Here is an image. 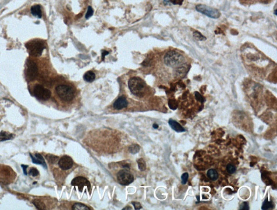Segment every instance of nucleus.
<instances>
[{
    "mask_svg": "<svg viewBox=\"0 0 277 210\" xmlns=\"http://www.w3.org/2000/svg\"><path fill=\"white\" fill-rule=\"evenodd\" d=\"M185 58L181 54L175 51H169L164 57L165 64L172 68H178L184 64Z\"/></svg>",
    "mask_w": 277,
    "mask_h": 210,
    "instance_id": "nucleus-1",
    "label": "nucleus"
},
{
    "mask_svg": "<svg viewBox=\"0 0 277 210\" xmlns=\"http://www.w3.org/2000/svg\"><path fill=\"white\" fill-rule=\"evenodd\" d=\"M168 105L171 109H175L177 107V104L176 103L175 100H170L168 102Z\"/></svg>",
    "mask_w": 277,
    "mask_h": 210,
    "instance_id": "nucleus-31",
    "label": "nucleus"
},
{
    "mask_svg": "<svg viewBox=\"0 0 277 210\" xmlns=\"http://www.w3.org/2000/svg\"><path fill=\"white\" fill-rule=\"evenodd\" d=\"M84 78L87 82H92L95 78V75L92 71H88L85 73Z\"/></svg>",
    "mask_w": 277,
    "mask_h": 210,
    "instance_id": "nucleus-20",
    "label": "nucleus"
},
{
    "mask_svg": "<svg viewBox=\"0 0 277 210\" xmlns=\"http://www.w3.org/2000/svg\"><path fill=\"white\" fill-rule=\"evenodd\" d=\"M242 2H251V1H252L253 0H242Z\"/></svg>",
    "mask_w": 277,
    "mask_h": 210,
    "instance_id": "nucleus-39",
    "label": "nucleus"
},
{
    "mask_svg": "<svg viewBox=\"0 0 277 210\" xmlns=\"http://www.w3.org/2000/svg\"><path fill=\"white\" fill-rule=\"evenodd\" d=\"M33 94L36 98L41 100H47L49 99L52 94L49 90L40 84L35 86L33 89Z\"/></svg>",
    "mask_w": 277,
    "mask_h": 210,
    "instance_id": "nucleus-7",
    "label": "nucleus"
},
{
    "mask_svg": "<svg viewBox=\"0 0 277 210\" xmlns=\"http://www.w3.org/2000/svg\"><path fill=\"white\" fill-rule=\"evenodd\" d=\"M195 96H196V99H197L198 100L200 101V102L203 103L204 101H205V98H204V97H203L202 96L200 95L199 92H195Z\"/></svg>",
    "mask_w": 277,
    "mask_h": 210,
    "instance_id": "nucleus-33",
    "label": "nucleus"
},
{
    "mask_svg": "<svg viewBox=\"0 0 277 210\" xmlns=\"http://www.w3.org/2000/svg\"><path fill=\"white\" fill-rule=\"evenodd\" d=\"M31 12L33 15L38 17V18H41L42 17V11L41 9V7L39 5H35L31 8Z\"/></svg>",
    "mask_w": 277,
    "mask_h": 210,
    "instance_id": "nucleus-16",
    "label": "nucleus"
},
{
    "mask_svg": "<svg viewBox=\"0 0 277 210\" xmlns=\"http://www.w3.org/2000/svg\"><path fill=\"white\" fill-rule=\"evenodd\" d=\"M128 87L132 92L135 95H142L145 88V83L144 81L138 77H133L128 82Z\"/></svg>",
    "mask_w": 277,
    "mask_h": 210,
    "instance_id": "nucleus-2",
    "label": "nucleus"
},
{
    "mask_svg": "<svg viewBox=\"0 0 277 210\" xmlns=\"http://www.w3.org/2000/svg\"><path fill=\"white\" fill-rule=\"evenodd\" d=\"M21 167L23 168V173L24 175H27V168L28 166V165H22Z\"/></svg>",
    "mask_w": 277,
    "mask_h": 210,
    "instance_id": "nucleus-36",
    "label": "nucleus"
},
{
    "mask_svg": "<svg viewBox=\"0 0 277 210\" xmlns=\"http://www.w3.org/2000/svg\"><path fill=\"white\" fill-rule=\"evenodd\" d=\"M153 127L154 128V129H158L159 126H158V125H157V124H153Z\"/></svg>",
    "mask_w": 277,
    "mask_h": 210,
    "instance_id": "nucleus-38",
    "label": "nucleus"
},
{
    "mask_svg": "<svg viewBox=\"0 0 277 210\" xmlns=\"http://www.w3.org/2000/svg\"><path fill=\"white\" fill-rule=\"evenodd\" d=\"M29 175L33 177H36L39 175V171L37 170V168H32L30 169L29 171Z\"/></svg>",
    "mask_w": 277,
    "mask_h": 210,
    "instance_id": "nucleus-29",
    "label": "nucleus"
},
{
    "mask_svg": "<svg viewBox=\"0 0 277 210\" xmlns=\"http://www.w3.org/2000/svg\"><path fill=\"white\" fill-rule=\"evenodd\" d=\"M273 202H269L267 198L265 199L264 202H263L262 206V210H268L269 209H272L273 207Z\"/></svg>",
    "mask_w": 277,
    "mask_h": 210,
    "instance_id": "nucleus-22",
    "label": "nucleus"
},
{
    "mask_svg": "<svg viewBox=\"0 0 277 210\" xmlns=\"http://www.w3.org/2000/svg\"><path fill=\"white\" fill-rule=\"evenodd\" d=\"M58 165L60 168L63 170H69L72 168L73 165V161L70 157L64 156L61 157L58 161Z\"/></svg>",
    "mask_w": 277,
    "mask_h": 210,
    "instance_id": "nucleus-11",
    "label": "nucleus"
},
{
    "mask_svg": "<svg viewBox=\"0 0 277 210\" xmlns=\"http://www.w3.org/2000/svg\"><path fill=\"white\" fill-rule=\"evenodd\" d=\"M117 179L121 185H128L133 182L134 177L131 173L126 170H122L118 173Z\"/></svg>",
    "mask_w": 277,
    "mask_h": 210,
    "instance_id": "nucleus-8",
    "label": "nucleus"
},
{
    "mask_svg": "<svg viewBox=\"0 0 277 210\" xmlns=\"http://www.w3.org/2000/svg\"><path fill=\"white\" fill-rule=\"evenodd\" d=\"M108 54H109V53H108V51H106V50H103V51H102V61H104L105 56L107 55H108Z\"/></svg>",
    "mask_w": 277,
    "mask_h": 210,
    "instance_id": "nucleus-37",
    "label": "nucleus"
},
{
    "mask_svg": "<svg viewBox=\"0 0 277 210\" xmlns=\"http://www.w3.org/2000/svg\"><path fill=\"white\" fill-rule=\"evenodd\" d=\"M140 149V146L137 144H133L129 147V151L133 154H135L138 152Z\"/></svg>",
    "mask_w": 277,
    "mask_h": 210,
    "instance_id": "nucleus-24",
    "label": "nucleus"
},
{
    "mask_svg": "<svg viewBox=\"0 0 277 210\" xmlns=\"http://www.w3.org/2000/svg\"><path fill=\"white\" fill-rule=\"evenodd\" d=\"M193 36L196 39L198 40H200V41H204V40H206V38L204 36H203L200 33L197 31H194L193 33Z\"/></svg>",
    "mask_w": 277,
    "mask_h": 210,
    "instance_id": "nucleus-27",
    "label": "nucleus"
},
{
    "mask_svg": "<svg viewBox=\"0 0 277 210\" xmlns=\"http://www.w3.org/2000/svg\"><path fill=\"white\" fill-rule=\"evenodd\" d=\"M46 159L47 161H49L51 164H54L55 163L58 159V157L57 156H55L54 155H47Z\"/></svg>",
    "mask_w": 277,
    "mask_h": 210,
    "instance_id": "nucleus-26",
    "label": "nucleus"
},
{
    "mask_svg": "<svg viewBox=\"0 0 277 210\" xmlns=\"http://www.w3.org/2000/svg\"><path fill=\"white\" fill-rule=\"evenodd\" d=\"M189 174L187 172H185L182 175L181 177L182 184L184 185V184H186L187 180H188V179H189Z\"/></svg>",
    "mask_w": 277,
    "mask_h": 210,
    "instance_id": "nucleus-30",
    "label": "nucleus"
},
{
    "mask_svg": "<svg viewBox=\"0 0 277 210\" xmlns=\"http://www.w3.org/2000/svg\"><path fill=\"white\" fill-rule=\"evenodd\" d=\"M132 204L134 205L135 210H139L142 208L141 204L138 202H132Z\"/></svg>",
    "mask_w": 277,
    "mask_h": 210,
    "instance_id": "nucleus-35",
    "label": "nucleus"
},
{
    "mask_svg": "<svg viewBox=\"0 0 277 210\" xmlns=\"http://www.w3.org/2000/svg\"><path fill=\"white\" fill-rule=\"evenodd\" d=\"M137 162H138V168H139L140 170H141V171H143L146 170V165L145 161L143 159H142V158L139 159L137 161Z\"/></svg>",
    "mask_w": 277,
    "mask_h": 210,
    "instance_id": "nucleus-25",
    "label": "nucleus"
},
{
    "mask_svg": "<svg viewBox=\"0 0 277 210\" xmlns=\"http://www.w3.org/2000/svg\"><path fill=\"white\" fill-rule=\"evenodd\" d=\"M184 0H164V2L166 5H170V4H174V5H181L182 4Z\"/></svg>",
    "mask_w": 277,
    "mask_h": 210,
    "instance_id": "nucleus-23",
    "label": "nucleus"
},
{
    "mask_svg": "<svg viewBox=\"0 0 277 210\" xmlns=\"http://www.w3.org/2000/svg\"><path fill=\"white\" fill-rule=\"evenodd\" d=\"M226 170H227V172L228 173H230L231 174H233V173L235 172L236 170H237V168H235V165L229 164L227 165Z\"/></svg>",
    "mask_w": 277,
    "mask_h": 210,
    "instance_id": "nucleus-28",
    "label": "nucleus"
},
{
    "mask_svg": "<svg viewBox=\"0 0 277 210\" xmlns=\"http://www.w3.org/2000/svg\"><path fill=\"white\" fill-rule=\"evenodd\" d=\"M27 78L31 81L34 80L38 75V67L34 62L30 61L27 63L26 70Z\"/></svg>",
    "mask_w": 277,
    "mask_h": 210,
    "instance_id": "nucleus-9",
    "label": "nucleus"
},
{
    "mask_svg": "<svg viewBox=\"0 0 277 210\" xmlns=\"http://www.w3.org/2000/svg\"><path fill=\"white\" fill-rule=\"evenodd\" d=\"M33 203L38 210H43L46 209V206L45 204V203L43 202L40 199H35L34 200H33Z\"/></svg>",
    "mask_w": 277,
    "mask_h": 210,
    "instance_id": "nucleus-19",
    "label": "nucleus"
},
{
    "mask_svg": "<svg viewBox=\"0 0 277 210\" xmlns=\"http://www.w3.org/2000/svg\"><path fill=\"white\" fill-rule=\"evenodd\" d=\"M31 56L39 57L41 55L45 46L42 42L39 41H33L26 45Z\"/></svg>",
    "mask_w": 277,
    "mask_h": 210,
    "instance_id": "nucleus-4",
    "label": "nucleus"
},
{
    "mask_svg": "<svg viewBox=\"0 0 277 210\" xmlns=\"http://www.w3.org/2000/svg\"><path fill=\"white\" fill-rule=\"evenodd\" d=\"M15 172L7 166H0V181L5 184L10 183L15 178Z\"/></svg>",
    "mask_w": 277,
    "mask_h": 210,
    "instance_id": "nucleus-6",
    "label": "nucleus"
},
{
    "mask_svg": "<svg viewBox=\"0 0 277 210\" xmlns=\"http://www.w3.org/2000/svg\"><path fill=\"white\" fill-rule=\"evenodd\" d=\"M32 162L35 164L42 165L45 168H47V165L45 161L42 156L40 153H36L35 156H33L31 154H29Z\"/></svg>",
    "mask_w": 277,
    "mask_h": 210,
    "instance_id": "nucleus-12",
    "label": "nucleus"
},
{
    "mask_svg": "<svg viewBox=\"0 0 277 210\" xmlns=\"http://www.w3.org/2000/svg\"><path fill=\"white\" fill-rule=\"evenodd\" d=\"M58 96L65 102L71 101L74 97V92L73 89L69 86L65 85H60L55 89Z\"/></svg>",
    "mask_w": 277,
    "mask_h": 210,
    "instance_id": "nucleus-3",
    "label": "nucleus"
},
{
    "mask_svg": "<svg viewBox=\"0 0 277 210\" xmlns=\"http://www.w3.org/2000/svg\"><path fill=\"white\" fill-rule=\"evenodd\" d=\"M187 67H185V65L182 64V65L180 66L179 67L177 68L176 70V75H177V76L184 77L185 76L187 71Z\"/></svg>",
    "mask_w": 277,
    "mask_h": 210,
    "instance_id": "nucleus-18",
    "label": "nucleus"
},
{
    "mask_svg": "<svg viewBox=\"0 0 277 210\" xmlns=\"http://www.w3.org/2000/svg\"><path fill=\"white\" fill-rule=\"evenodd\" d=\"M128 105V102L125 97L123 96L120 97L118 99L116 100L113 104V107L117 110H121L123 108L126 107Z\"/></svg>",
    "mask_w": 277,
    "mask_h": 210,
    "instance_id": "nucleus-13",
    "label": "nucleus"
},
{
    "mask_svg": "<svg viewBox=\"0 0 277 210\" xmlns=\"http://www.w3.org/2000/svg\"><path fill=\"white\" fill-rule=\"evenodd\" d=\"M71 184L73 186H77L79 188V190L82 192L84 186H87L88 190L90 189V184L88 180L83 177H77L72 180Z\"/></svg>",
    "mask_w": 277,
    "mask_h": 210,
    "instance_id": "nucleus-10",
    "label": "nucleus"
},
{
    "mask_svg": "<svg viewBox=\"0 0 277 210\" xmlns=\"http://www.w3.org/2000/svg\"><path fill=\"white\" fill-rule=\"evenodd\" d=\"M93 14V10L91 7H88V10L86 14V19H88L89 17H90Z\"/></svg>",
    "mask_w": 277,
    "mask_h": 210,
    "instance_id": "nucleus-32",
    "label": "nucleus"
},
{
    "mask_svg": "<svg viewBox=\"0 0 277 210\" xmlns=\"http://www.w3.org/2000/svg\"><path fill=\"white\" fill-rule=\"evenodd\" d=\"M14 137L13 134H10L8 132L2 131L0 132V141H6L12 139Z\"/></svg>",
    "mask_w": 277,
    "mask_h": 210,
    "instance_id": "nucleus-15",
    "label": "nucleus"
},
{
    "mask_svg": "<svg viewBox=\"0 0 277 210\" xmlns=\"http://www.w3.org/2000/svg\"><path fill=\"white\" fill-rule=\"evenodd\" d=\"M240 210H249V206L247 202H244L242 204V205L240 206Z\"/></svg>",
    "mask_w": 277,
    "mask_h": 210,
    "instance_id": "nucleus-34",
    "label": "nucleus"
},
{
    "mask_svg": "<svg viewBox=\"0 0 277 210\" xmlns=\"http://www.w3.org/2000/svg\"><path fill=\"white\" fill-rule=\"evenodd\" d=\"M72 209L73 210H90L88 206L85 205L84 204H81V203L75 204L73 206H72Z\"/></svg>",
    "mask_w": 277,
    "mask_h": 210,
    "instance_id": "nucleus-21",
    "label": "nucleus"
},
{
    "mask_svg": "<svg viewBox=\"0 0 277 210\" xmlns=\"http://www.w3.org/2000/svg\"><path fill=\"white\" fill-rule=\"evenodd\" d=\"M207 176L210 180L215 181L218 180L219 175L218 173L216 171L215 169H209L207 172Z\"/></svg>",
    "mask_w": 277,
    "mask_h": 210,
    "instance_id": "nucleus-17",
    "label": "nucleus"
},
{
    "mask_svg": "<svg viewBox=\"0 0 277 210\" xmlns=\"http://www.w3.org/2000/svg\"><path fill=\"white\" fill-rule=\"evenodd\" d=\"M196 8L198 12L212 19H218L221 15V14L218 10L206 5L198 4L196 6Z\"/></svg>",
    "mask_w": 277,
    "mask_h": 210,
    "instance_id": "nucleus-5",
    "label": "nucleus"
},
{
    "mask_svg": "<svg viewBox=\"0 0 277 210\" xmlns=\"http://www.w3.org/2000/svg\"><path fill=\"white\" fill-rule=\"evenodd\" d=\"M168 124H169L170 126L171 127V128L173 130L175 131L176 132H182L186 131L185 128H183L179 123H177L175 121H174L172 119H169Z\"/></svg>",
    "mask_w": 277,
    "mask_h": 210,
    "instance_id": "nucleus-14",
    "label": "nucleus"
},
{
    "mask_svg": "<svg viewBox=\"0 0 277 210\" xmlns=\"http://www.w3.org/2000/svg\"><path fill=\"white\" fill-rule=\"evenodd\" d=\"M126 209H128V210H131L132 209H131V208H124L123 210H126Z\"/></svg>",
    "mask_w": 277,
    "mask_h": 210,
    "instance_id": "nucleus-40",
    "label": "nucleus"
}]
</instances>
